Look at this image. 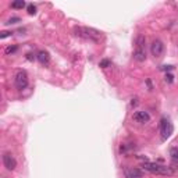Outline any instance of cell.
<instances>
[{"mask_svg": "<svg viewBox=\"0 0 178 178\" xmlns=\"http://www.w3.org/2000/svg\"><path fill=\"white\" fill-rule=\"evenodd\" d=\"M174 81V77H173V74H166V82H169V84H173Z\"/></svg>", "mask_w": 178, "mask_h": 178, "instance_id": "obj_17", "label": "cell"}, {"mask_svg": "<svg viewBox=\"0 0 178 178\" xmlns=\"http://www.w3.org/2000/svg\"><path fill=\"white\" fill-rule=\"evenodd\" d=\"M124 177L125 178H143V171L135 167H125L124 169Z\"/></svg>", "mask_w": 178, "mask_h": 178, "instance_id": "obj_8", "label": "cell"}, {"mask_svg": "<svg viewBox=\"0 0 178 178\" xmlns=\"http://www.w3.org/2000/svg\"><path fill=\"white\" fill-rule=\"evenodd\" d=\"M27 59L28 60H33V57H32V54H27Z\"/></svg>", "mask_w": 178, "mask_h": 178, "instance_id": "obj_22", "label": "cell"}, {"mask_svg": "<svg viewBox=\"0 0 178 178\" xmlns=\"http://www.w3.org/2000/svg\"><path fill=\"white\" fill-rule=\"evenodd\" d=\"M36 59L39 60V63L41 64H47L49 63V53L47 52H45V50H41L39 53H38V56H36Z\"/></svg>", "mask_w": 178, "mask_h": 178, "instance_id": "obj_10", "label": "cell"}, {"mask_svg": "<svg viewBox=\"0 0 178 178\" xmlns=\"http://www.w3.org/2000/svg\"><path fill=\"white\" fill-rule=\"evenodd\" d=\"M131 106H132V107H134V106H137V99H134V100L131 102Z\"/></svg>", "mask_w": 178, "mask_h": 178, "instance_id": "obj_20", "label": "cell"}, {"mask_svg": "<svg viewBox=\"0 0 178 178\" xmlns=\"http://www.w3.org/2000/svg\"><path fill=\"white\" fill-rule=\"evenodd\" d=\"M145 171H149L152 174H159V175H173L174 171L167 166L159 164V163H152V161H145L142 164Z\"/></svg>", "mask_w": 178, "mask_h": 178, "instance_id": "obj_2", "label": "cell"}, {"mask_svg": "<svg viewBox=\"0 0 178 178\" xmlns=\"http://www.w3.org/2000/svg\"><path fill=\"white\" fill-rule=\"evenodd\" d=\"M132 118H134V121H137V123H139V124H145L150 120V116H149L147 111L138 110V111H135V113L132 114Z\"/></svg>", "mask_w": 178, "mask_h": 178, "instance_id": "obj_9", "label": "cell"}, {"mask_svg": "<svg viewBox=\"0 0 178 178\" xmlns=\"http://www.w3.org/2000/svg\"><path fill=\"white\" fill-rule=\"evenodd\" d=\"M14 84H15V88L23 91L28 86V74L24 71V70H20L18 73L15 74V78H14Z\"/></svg>", "mask_w": 178, "mask_h": 178, "instance_id": "obj_5", "label": "cell"}, {"mask_svg": "<svg viewBox=\"0 0 178 178\" xmlns=\"http://www.w3.org/2000/svg\"><path fill=\"white\" fill-rule=\"evenodd\" d=\"M173 131H174L173 123L169 118L163 117V118L160 120V137H161V141H167L171 137Z\"/></svg>", "mask_w": 178, "mask_h": 178, "instance_id": "obj_4", "label": "cell"}, {"mask_svg": "<svg viewBox=\"0 0 178 178\" xmlns=\"http://www.w3.org/2000/svg\"><path fill=\"white\" fill-rule=\"evenodd\" d=\"M11 36V32H7V31H3L0 33V39H6V38Z\"/></svg>", "mask_w": 178, "mask_h": 178, "instance_id": "obj_16", "label": "cell"}, {"mask_svg": "<svg viewBox=\"0 0 178 178\" xmlns=\"http://www.w3.org/2000/svg\"><path fill=\"white\" fill-rule=\"evenodd\" d=\"M150 52H152V54L155 56V59L163 57V53H164V45H163V42L160 41V39H155L150 45Z\"/></svg>", "mask_w": 178, "mask_h": 178, "instance_id": "obj_6", "label": "cell"}, {"mask_svg": "<svg viewBox=\"0 0 178 178\" xmlns=\"http://www.w3.org/2000/svg\"><path fill=\"white\" fill-rule=\"evenodd\" d=\"M146 84H147V86H149V89H152V84H150V81H149V79L146 81Z\"/></svg>", "mask_w": 178, "mask_h": 178, "instance_id": "obj_21", "label": "cell"}, {"mask_svg": "<svg viewBox=\"0 0 178 178\" xmlns=\"http://www.w3.org/2000/svg\"><path fill=\"white\" fill-rule=\"evenodd\" d=\"M27 10H28V14H29V15H35V14H36V7L33 4H28Z\"/></svg>", "mask_w": 178, "mask_h": 178, "instance_id": "obj_13", "label": "cell"}, {"mask_svg": "<svg viewBox=\"0 0 178 178\" xmlns=\"http://www.w3.org/2000/svg\"><path fill=\"white\" fill-rule=\"evenodd\" d=\"M145 36L143 35H139L137 38V47H135V52H134V59L137 60L138 63H142L146 60V50H145Z\"/></svg>", "mask_w": 178, "mask_h": 178, "instance_id": "obj_3", "label": "cell"}, {"mask_svg": "<svg viewBox=\"0 0 178 178\" xmlns=\"http://www.w3.org/2000/svg\"><path fill=\"white\" fill-rule=\"evenodd\" d=\"M170 156H171V159L174 161H178V147H173L171 150H170Z\"/></svg>", "mask_w": 178, "mask_h": 178, "instance_id": "obj_12", "label": "cell"}, {"mask_svg": "<svg viewBox=\"0 0 178 178\" xmlns=\"http://www.w3.org/2000/svg\"><path fill=\"white\" fill-rule=\"evenodd\" d=\"M25 7V1L24 0H17L11 3V9H24Z\"/></svg>", "mask_w": 178, "mask_h": 178, "instance_id": "obj_11", "label": "cell"}, {"mask_svg": "<svg viewBox=\"0 0 178 178\" xmlns=\"http://www.w3.org/2000/svg\"><path fill=\"white\" fill-rule=\"evenodd\" d=\"M74 32L75 35L82 39H86V41L91 42H100L102 39V32L95 29V28H88V27H77L74 28Z\"/></svg>", "mask_w": 178, "mask_h": 178, "instance_id": "obj_1", "label": "cell"}, {"mask_svg": "<svg viewBox=\"0 0 178 178\" xmlns=\"http://www.w3.org/2000/svg\"><path fill=\"white\" fill-rule=\"evenodd\" d=\"M99 65H100L102 68H107V67H110V65H111V61H110V60H107V59H105V60H102L100 63H99Z\"/></svg>", "mask_w": 178, "mask_h": 178, "instance_id": "obj_14", "label": "cell"}, {"mask_svg": "<svg viewBox=\"0 0 178 178\" xmlns=\"http://www.w3.org/2000/svg\"><path fill=\"white\" fill-rule=\"evenodd\" d=\"M21 20L18 18V17H13V18H10L9 21H7V24H15V23H20Z\"/></svg>", "mask_w": 178, "mask_h": 178, "instance_id": "obj_18", "label": "cell"}, {"mask_svg": "<svg viewBox=\"0 0 178 178\" xmlns=\"http://www.w3.org/2000/svg\"><path fill=\"white\" fill-rule=\"evenodd\" d=\"M174 67L173 65H163V67H161V70H167V71H170V70H173Z\"/></svg>", "mask_w": 178, "mask_h": 178, "instance_id": "obj_19", "label": "cell"}, {"mask_svg": "<svg viewBox=\"0 0 178 178\" xmlns=\"http://www.w3.org/2000/svg\"><path fill=\"white\" fill-rule=\"evenodd\" d=\"M17 49H18V47H17L15 45H14V46H7V47H6V50H4V53H6V54H10V53H14Z\"/></svg>", "mask_w": 178, "mask_h": 178, "instance_id": "obj_15", "label": "cell"}, {"mask_svg": "<svg viewBox=\"0 0 178 178\" xmlns=\"http://www.w3.org/2000/svg\"><path fill=\"white\" fill-rule=\"evenodd\" d=\"M3 164L9 171H13L17 167V161H15V159H14V156L11 153H4L3 155Z\"/></svg>", "mask_w": 178, "mask_h": 178, "instance_id": "obj_7", "label": "cell"}]
</instances>
